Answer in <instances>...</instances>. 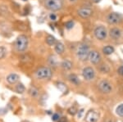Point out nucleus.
<instances>
[{
    "label": "nucleus",
    "instance_id": "nucleus-31",
    "mask_svg": "<svg viewBox=\"0 0 123 122\" xmlns=\"http://www.w3.org/2000/svg\"><path fill=\"white\" fill-rule=\"evenodd\" d=\"M58 122H67V119L65 117H62L58 120Z\"/></svg>",
    "mask_w": 123,
    "mask_h": 122
},
{
    "label": "nucleus",
    "instance_id": "nucleus-22",
    "mask_svg": "<svg viewBox=\"0 0 123 122\" xmlns=\"http://www.w3.org/2000/svg\"><path fill=\"white\" fill-rule=\"evenodd\" d=\"M6 54H7V49L4 47H0V60L4 58Z\"/></svg>",
    "mask_w": 123,
    "mask_h": 122
},
{
    "label": "nucleus",
    "instance_id": "nucleus-7",
    "mask_svg": "<svg viewBox=\"0 0 123 122\" xmlns=\"http://www.w3.org/2000/svg\"><path fill=\"white\" fill-rule=\"evenodd\" d=\"M98 88L102 93H110L112 90V87L111 84L109 83L108 80H101L98 83Z\"/></svg>",
    "mask_w": 123,
    "mask_h": 122
},
{
    "label": "nucleus",
    "instance_id": "nucleus-18",
    "mask_svg": "<svg viewBox=\"0 0 123 122\" xmlns=\"http://www.w3.org/2000/svg\"><path fill=\"white\" fill-rule=\"evenodd\" d=\"M46 43L49 46H53V45L56 44V39L53 35H48L46 38Z\"/></svg>",
    "mask_w": 123,
    "mask_h": 122
},
{
    "label": "nucleus",
    "instance_id": "nucleus-6",
    "mask_svg": "<svg viewBox=\"0 0 123 122\" xmlns=\"http://www.w3.org/2000/svg\"><path fill=\"white\" fill-rule=\"evenodd\" d=\"M107 29L105 27L99 25V26L96 27L94 29V35L96 37V39H98V40H104L106 39L107 37Z\"/></svg>",
    "mask_w": 123,
    "mask_h": 122
},
{
    "label": "nucleus",
    "instance_id": "nucleus-25",
    "mask_svg": "<svg viewBox=\"0 0 123 122\" xmlns=\"http://www.w3.org/2000/svg\"><path fill=\"white\" fill-rule=\"evenodd\" d=\"M57 87H58L59 89L62 90V91H64V89H67L66 85L62 83H57Z\"/></svg>",
    "mask_w": 123,
    "mask_h": 122
},
{
    "label": "nucleus",
    "instance_id": "nucleus-8",
    "mask_svg": "<svg viewBox=\"0 0 123 122\" xmlns=\"http://www.w3.org/2000/svg\"><path fill=\"white\" fill-rule=\"evenodd\" d=\"M99 118V113L95 110H90L87 112L85 116V121L86 122H97Z\"/></svg>",
    "mask_w": 123,
    "mask_h": 122
},
{
    "label": "nucleus",
    "instance_id": "nucleus-11",
    "mask_svg": "<svg viewBox=\"0 0 123 122\" xmlns=\"http://www.w3.org/2000/svg\"><path fill=\"white\" fill-rule=\"evenodd\" d=\"M92 14V10L88 7H81L78 10V15L82 18H88Z\"/></svg>",
    "mask_w": 123,
    "mask_h": 122
},
{
    "label": "nucleus",
    "instance_id": "nucleus-5",
    "mask_svg": "<svg viewBox=\"0 0 123 122\" xmlns=\"http://www.w3.org/2000/svg\"><path fill=\"white\" fill-rule=\"evenodd\" d=\"M82 76L85 80H88V81H90V80H94L95 77L94 70L92 67H90V66H87V67L83 69Z\"/></svg>",
    "mask_w": 123,
    "mask_h": 122
},
{
    "label": "nucleus",
    "instance_id": "nucleus-21",
    "mask_svg": "<svg viewBox=\"0 0 123 122\" xmlns=\"http://www.w3.org/2000/svg\"><path fill=\"white\" fill-rule=\"evenodd\" d=\"M116 113L117 115L121 117H123V103L120 104L116 109Z\"/></svg>",
    "mask_w": 123,
    "mask_h": 122
},
{
    "label": "nucleus",
    "instance_id": "nucleus-32",
    "mask_svg": "<svg viewBox=\"0 0 123 122\" xmlns=\"http://www.w3.org/2000/svg\"><path fill=\"white\" fill-rule=\"evenodd\" d=\"M94 2H95V3H98V2H99L100 0H93Z\"/></svg>",
    "mask_w": 123,
    "mask_h": 122
},
{
    "label": "nucleus",
    "instance_id": "nucleus-34",
    "mask_svg": "<svg viewBox=\"0 0 123 122\" xmlns=\"http://www.w3.org/2000/svg\"><path fill=\"white\" fill-rule=\"evenodd\" d=\"M22 122H28V121H22Z\"/></svg>",
    "mask_w": 123,
    "mask_h": 122
},
{
    "label": "nucleus",
    "instance_id": "nucleus-10",
    "mask_svg": "<svg viewBox=\"0 0 123 122\" xmlns=\"http://www.w3.org/2000/svg\"><path fill=\"white\" fill-rule=\"evenodd\" d=\"M89 59L93 64H98L101 60V56L97 51H91L89 55Z\"/></svg>",
    "mask_w": 123,
    "mask_h": 122
},
{
    "label": "nucleus",
    "instance_id": "nucleus-3",
    "mask_svg": "<svg viewBox=\"0 0 123 122\" xmlns=\"http://www.w3.org/2000/svg\"><path fill=\"white\" fill-rule=\"evenodd\" d=\"M90 48L86 44H81L78 47L76 50V56L80 61H86L89 59V55H90Z\"/></svg>",
    "mask_w": 123,
    "mask_h": 122
},
{
    "label": "nucleus",
    "instance_id": "nucleus-19",
    "mask_svg": "<svg viewBox=\"0 0 123 122\" xmlns=\"http://www.w3.org/2000/svg\"><path fill=\"white\" fill-rule=\"evenodd\" d=\"M29 93L32 98H36L39 95V90L35 87H31L29 89Z\"/></svg>",
    "mask_w": 123,
    "mask_h": 122
},
{
    "label": "nucleus",
    "instance_id": "nucleus-16",
    "mask_svg": "<svg viewBox=\"0 0 123 122\" xmlns=\"http://www.w3.org/2000/svg\"><path fill=\"white\" fill-rule=\"evenodd\" d=\"M68 79H69V80H70L71 83L76 84V85H77V84H80V80H79L78 76H77L76 75L71 74V75H70V76H69Z\"/></svg>",
    "mask_w": 123,
    "mask_h": 122
},
{
    "label": "nucleus",
    "instance_id": "nucleus-23",
    "mask_svg": "<svg viewBox=\"0 0 123 122\" xmlns=\"http://www.w3.org/2000/svg\"><path fill=\"white\" fill-rule=\"evenodd\" d=\"M49 62L50 65H52V66H56L57 65V58L55 56H50L49 58Z\"/></svg>",
    "mask_w": 123,
    "mask_h": 122
},
{
    "label": "nucleus",
    "instance_id": "nucleus-14",
    "mask_svg": "<svg viewBox=\"0 0 123 122\" xmlns=\"http://www.w3.org/2000/svg\"><path fill=\"white\" fill-rule=\"evenodd\" d=\"M61 66L62 69H64L65 70H69L72 68V63L68 60H64L61 63Z\"/></svg>",
    "mask_w": 123,
    "mask_h": 122
},
{
    "label": "nucleus",
    "instance_id": "nucleus-28",
    "mask_svg": "<svg viewBox=\"0 0 123 122\" xmlns=\"http://www.w3.org/2000/svg\"><path fill=\"white\" fill-rule=\"evenodd\" d=\"M49 18L50 20H52V21H56L57 20V17L55 14H53V13H51L50 16H49Z\"/></svg>",
    "mask_w": 123,
    "mask_h": 122
},
{
    "label": "nucleus",
    "instance_id": "nucleus-2",
    "mask_svg": "<svg viewBox=\"0 0 123 122\" xmlns=\"http://www.w3.org/2000/svg\"><path fill=\"white\" fill-rule=\"evenodd\" d=\"M53 76V72L49 67L42 66L35 71V76L39 80H50Z\"/></svg>",
    "mask_w": 123,
    "mask_h": 122
},
{
    "label": "nucleus",
    "instance_id": "nucleus-20",
    "mask_svg": "<svg viewBox=\"0 0 123 122\" xmlns=\"http://www.w3.org/2000/svg\"><path fill=\"white\" fill-rule=\"evenodd\" d=\"M103 52H104V53L106 55H111L114 52V48H112V46L108 45V46H106L103 48Z\"/></svg>",
    "mask_w": 123,
    "mask_h": 122
},
{
    "label": "nucleus",
    "instance_id": "nucleus-17",
    "mask_svg": "<svg viewBox=\"0 0 123 122\" xmlns=\"http://www.w3.org/2000/svg\"><path fill=\"white\" fill-rule=\"evenodd\" d=\"M15 90L17 93H23L25 90V86H24V84L22 83H18L17 85H16Z\"/></svg>",
    "mask_w": 123,
    "mask_h": 122
},
{
    "label": "nucleus",
    "instance_id": "nucleus-12",
    "mask_svg": "<svg viewBox=\"0 0 123 122\" xmlns=\"http://www.w3.org/2000/svg\"><path fill=\"white\" fill-rule=\"evenodd\" d=\"M20 76L16 73H11L7 76V81L10 84H15L19 81Z\"/></svg>",
    "mask_w": 123,
    "mask_h": 122
},
{
    "label": "nucleus",
    "instance_id": "nucleus-24",
    "mask_svg": "<svg viewBox=\"0 0 123 122\" xmlns=\"http://www.w3.org/2000/svg\"><path fill=\"white\" fill-rule=\"evenodd\" d=\"M65 26H66V28H67V29H72V28H73V26H74V21H67L66 24H65Z\"/></svg>",
    "mask_w": 123,
    "mask_h": 122
},
{
    "label": "nucleus",
    "instance_id": "nucleus-27",
    "mask_svg": "<svg viewBox=\"0 0 123 122\" xmlns=\"http://www.w3.org/2000/svg\"><path fill=\"white\" fill-rule=\"evenodd\" d=\"M68 111H69V113H70L71 115H75V114L76 113V108H75L74 107H71L70 109L68 110Z\"/></svg>",
    "mask_w": 123,
    "mask_h": 122
},
{
    "label": "nucleus",
    "instance_id": "nucleus-35",
    "mask_svg": "<svg viewBox=\"0 0 123 122\" xmlns=\"http://www.w3.org/2000/svg\"><path fill=\"white\" fill-rule=\"evenodd\" d=\"M23 1H26V0H23Z\"/></svg>",
    "mask_w": 123,
    "mask_h": 122
},
{
    "label": "nucleus",
    "instance_id": "nucleus-15",
    "mask_svg": "<svg viewBox=\"0 0 123 122\" xmlns=\"http://www.w3.org/2000/svg\"><path fill=\"white\" fill-rule=\"evenodd\" d=\"M65 47L62 43H56V45H55V51L57 54H62L63 52H64Z\"/></svg>",
    "mask_w": 123,
    "mask_h": 122
},
{
    "label": "nucleus",
    "instance_id": "nucleus-9",
    "mask_svg": "<svg viewBox=\"0 0 123 122\" xmlns=\"http://www.w3.org/2000/svg\"><path fill=\"white\" fill-rule=\"evenodd\" d=\"M122 20V16L117 12H112L108 16V22L109 24H117Z\"/></svg>",
    "mask_w": 123,
    "mask_h": 122
},
{
    "label": "nucleus",
    "instance_id": "nucleus-29",
    "mask_svg": "<svg viewBox=\"0 0 123 122\" xmlns=\"http://www.w3.org/2000/svg\"><path fill=\"white\" fill-rule=\"evenodd\" d=\"M117 72H118L119 75H121V76H123V66H120V67L118 68Z\"/></svg>",
    "mask_w": 123,
    "mask_h": 122
},
{
    "label": "nucleus",
    "instance_id": "nucleus-4",
    "mask_svg": "<svg viewBox=\"0 0 123 122\" xmlns=\"http://www.w3.org/2000/svg\"><path fill=\"white\" fill-rule=\"evenodd\" d=\"M45 6L51 11H58L62 8V2L60 0H46Z\"/></svg>",
    "mask_w": 123,
    "mask_h": 122
},
{
    "label": "nucleus",
    "instance_id": "nucleus-33",
    "mask_svg": "<svg viewBox=\"0 0 123 122\" xmlns=\"http://www.w3.org/2000/svg\"><path fill=\"white\" fill-rule=\"evenodd\" d=\"M70 1H71V2H76V0H70Z\"/></svg>",
    "mask_w": 123,
    "mask_h": 122
},
{
    "label": "nucleus",
    "instance_id": "nucleus-1",
    "mask_svg": "<svg viewBox=\"0 0 123 122\" xmlns=\"http://www.w3.org/2000/svg\"><path fill=\"white\" fill-rule=\"evenodd\" d=\"M29 44V39L25 35H21L16 39L15 48L18 52H24L26 50Z\"/></svg>",
    "mask_w": 123,
    "mask_h": 122
},
{
    "label": "nucleus",
    "instance_id": "nucleus-26",
    "mask_svg": "<svg viewBox=\"0 0 123 122\" xmlns=\"http://www.w3.org/2000/svg\"><path fill=\"white\" fill-rule=\"evenodd\" d=\"M52 119H53V121H58V120L60 119V115H59V114H57V113L53 114Z\"/></svg>",
    "mask_w": 123,
    "mask_h": 122
},
{
    "label": "nucleus",
    "instance_id": "nucleus-13",
    "mask_svg": "<svg viewBox=\"0 0 123 122\" xmlns=\"http://www.w3.org/2000/svg\"><path fill=\"white\" fill-rule=\"evenodd\" d=\"M110 36L112 37V39H117L121 37V35H122V32H121V30L117 28H112L110 29Z\"/></svg>",
    "mask_w": 123,
    "mask_h": 122
},
{
    "label": "nucleus",
    "instance_id": "nucleus-30",
    "mask_svg": "<svg viewBox=\"0 0 123 122\" xmlns=\"http://www.w3.org/2000/svg\"><path fill=\"white\" fill-rule=\"evenodd\" d=\"M104 122H116V121H115L113 118H109V119H107Z\"/></svg>",
    "mask_w": 123,
    "mask_h": 122
}]
</instances>
